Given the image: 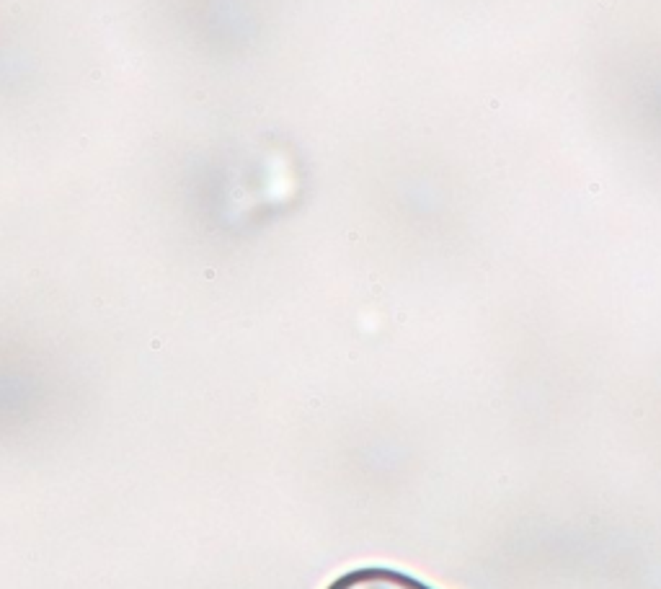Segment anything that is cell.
Wrapping results in <instances>:
<instances>
[{
  "label": "cell",
  "mask_w": 661,
  "mask_h": 589,
  "mask_svg": "<svg viewBox=\"0 0 661 589\" xmlns=\"http://www.w3.org/2000/svg\"><path fill=\"white\" fill-rule=\"evenodd\" d=\"M326 589H434L424 581L414 579L403 571L385 569V566H364L341 574Z\"/></svg>",
  "instance_id": "6da1fadb"
}]
</instances>
